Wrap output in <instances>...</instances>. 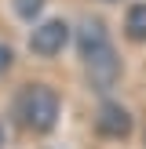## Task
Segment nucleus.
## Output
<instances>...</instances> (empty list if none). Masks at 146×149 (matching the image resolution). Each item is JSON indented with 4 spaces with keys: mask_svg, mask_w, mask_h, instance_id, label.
<instances>
[{
    "mask_svg": "<svg viewBox=\"0 0 146 149\" xmlns=\"http://www.w3.org/2000/svg\"><path fill=\"white\" fill-rule=\"evenodd\" d=\"M0 146H4V124H0Z\"/></svg>",
    "mask_w": 146,
    "mask_h": 149,
    "instance_id": "nucleus-8",
    "label": "nucleus"
},
{
    "mask_svg": "<svg viewBox=\"0 0 146 149\" xmlns=\"http://www.w3.org/2000/svg\"><path fill=\"white\" fill-rule=\"evenodd\" d=\"M95 131L102 138H113V142H124L131 135V113L113 98H102L99 102V113H95Z\"/></svg>",
    "mask_w": 146,
    "mask_h": 149,
    "instance_id": "nucleus-3",
    "label": "nucleus"
},
{
    "mask_svg": "<svg viewBox=\"0 0 146 149\" xmlns=\"http://www.w3.org/2000/svg\"><path fill=\"white\" fill-rule=\"evenodd\" d=\"M69 26H66L62 18H48V22H40V26L33 29V36H29V47H33V55H40V58H55L58 51L69 44Z\"/></svg>",
    "mask_w": 146,
    "mask_h": 149,
    "instance_id": "nucleus-4",
    "label": "nucleus"
},
{
    "mask_svg": "<svg viewBox=\"0 0 146 149\" xmlns=\"http://www.w3.org/2000/svg\"><path fill=\"white\" fill-rule=\"evenodd\" d=\"M106 4H113V0H106Z\"/></svg>",
    "mask_w": 146,
    "mask_h": 149,
    "instance_id": "nucleus-9",
    "label": "nucleus"
},
{
    "mask_svg": "<svg viewBox=\"0 0 146 149\" xmlns=\"http://www.w3.org/2000/svg\"><path fill=\"white\" fill-rule=\"evenodd\" d=\"M73 40H77V55H80V65H84L88 80H91L95 87H113L121 84V55H117L113 40H110V29L102 18H95V15H84V18L77 22V29H73Z\"/></svg>",
    "mask_w": 146,
    "mask_h": 149,
    "instance_id": "nucleus-1",
    "label": "nucleus"
},
{
    "mask_svg": "<svg viewBox=\"0 0 146 149\" xmlns=\"http://www.w3.org/2000/svg\"><path fill=\"white\" fill-rule=\"evenodd\" d=\"M11 113H15V124H22L26 131L48 135V131H55V124H58L62 98H58V91L48 87V84H26L18 95H15Z\"/></svg>",
    "mask_w": 146,
    "mask_h": 149,
    "instance_id": "nucleus-2",
    "label": "nucleus"
},
{
    "mask_svg": "<svg viewBox=\"0 0 146 149\" xmlns=\"http://www.w3.org/2000/svg\"><path fill=\"white\" fill-rule=\"evenodd\" d=\"M11 7H15V15H18L22 22H33V18H40L44 0H11Z\"/></svg>",
    "mask_w": 146,
    "mask_h": 149,
    "instance_id": "nucleus-6",
    "label": "nucleus"
},
{
    "mask_svg": "<svg viewBox=\"0 0 146 149\" xmlns=\"http://www.w3.org/2000/svg\"><path fill=\"white\" fill-rule=\"evenodd\" d=\"M124 33H128V40L146 44V0H139V4L128 7V15H124Z\"/></svg>",
    "mask_w": 146,
    "mask_h": 149,
    "instance_id": "nucleus-5",
    "label": "nucleus"
},
{
    "mask_svg": "<svg viewBox=\"0 0 146 149\" xmlns=\"http://www.w3.org/2000/svg\"><path fill=\"white\" fill-rule=\"evenodd\" d=\"M11 62H15V51H11V47H7V44H4V40H0V77H4V73H7V69H11Z\"/></svg>",
    "mask_w": 146,
    "mask_h": 149,
    "instance_id": "nucleus-7",
    "label": "nucleus"
}]
</instances>
